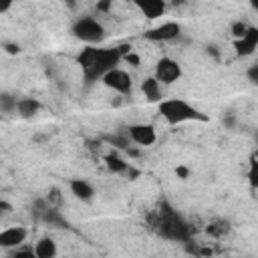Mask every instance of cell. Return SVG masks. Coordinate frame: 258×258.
I'll return each mask as SVG.
<instances>
[{
	"label": "cell",
	"mask_w": 258,
	"mask_h": 258,
	"mask_svg": "<svg viewBox=\"0 0 258 258\" xmlns=\"http://www.w3.org/2000/svg\"><path fill=\"white\" fill-rule=\"evenodd\" d=\"M133 4L139 8V12L149 18V20H155L159 16H163L165 12V0H133Z\"/></svg>",
	"instance_id": "11"
},
{
	"label": "cell",
	"mask_w": 258,
	"mask_h": 258,
	"mask_svg": "<svg viewBox=\"0 0 258 258\" xmlns=\"http://www.w3.org/2000/svg\"><path fill=\"white\" fill-rule=\"evenodd\" d=\"M127 135H129V139L133 143H137L141 147H149L157 139V133H155L153 125H147V123H135V125H131L127 129Z\"/></svg>",
	"instance_id": "7"
},
{
	"label": "cell",
	"mask_w": 258,
	"mask_h": 258,
	"mask_svg": "<svg viewBox=\"0 0 258 258\" xmlns=\"http://www.w3.org/2000/svg\"><path fill=\"white\" fill-rule=\"evenodd\" d=\"M10 210H12V206L2 200V202H0V212H2V214H10Z\"/></svg>",
	"instance_id": "26"
},
{
	"label": "cell",
	"mask_w": 258,
	"mask_h": 258,
	"mask_svg": "<svg viewBox=\"0 0 258 258\" xmlns=\"http://www.w3.org/2000/svg\"><path fill=\"white\" fill-rule=\"evenodd\" d=\"M101 81H103L105 87H109V89H113V91H117L121 95H131V89H133L131 75L125 73V71H121V69H117V67L111 69Z\"/></svg>",
	"instance_id": "5"
},
{
	"label": "cell",
	"mask_w": 258,
	"mask_h": 258,
	"mask_svg": "<svg viewBox=\"0 0 258 258\" xmlns=\"http://www.w3.org/2000/svg\"><path fill=\"white\" fill-rule=\"evenodd\" d=\"M6 50H8L10 54H14V52H18V46H16V44H6Z\"/></svg>",
	"instance_id": "27"
},
{
	"label": "cell",
	"mask_w": 258,
	"mask_h": 258,
	"mask_svg": "<svg viewBox=\"0 0 258 258\" xmlns=\"http://www.w3.org/2000/svg\"><path fill=\"white\" fill-rule=\"evenodd\" d=\"M28 232L26 228L22 226H12V228H6L0 232V248H6V250H14L18 246L24 244Z\"/></svg>",
	"instance_id": "9"
},
{
	"label": "cell",
	"mask_w": 258,
	"mask_h": 258,
	"mask_svg": "<svg viewBox=\"0 0 258 258\" xmlns=\"http://www.w3.org/2000/svg\"><path fill=\"white\" fill-rule=\"evenodd\" d=\"M248 183L252 189H258V157H250V165H248Z\"/></svg>",
	"instance_id": "18"
},
{
	"label": "cell",
	"mask_w": 258,
	"mask_h": 258,
	"mask_svg": "<svg viewBox=\"0 0 258 258\" xmlns=\"http://www.w3.org/2000/svg\"><path fill=\"white\" fill-rule=\"evenodd\" d=\"M181 32V26L177 22H163L161 26H155L151 30L145 32V38L149 40H157V42H167V40H175Z\"/></svg>",
	"instance_id": "8"
},
{
	"label": "cell",
	"mask_w": 258,
	"mask_h": 258,
	"mask_svg": "<svg viewBox=\"0 0 258 258\" xmlns=\"http://www.w3.org/2000/svg\"><path fill=\"white\" fill-rule=\"evenodd\" d=\"M246 75H248V79H250L254 85H258V62H256V64H252V67L246 71Z\"/></svg>",
	"instance_id": "22"
},
{
	"label": "cell",
	"mask_w": 258,
	"mask_h": 258,
	"mask_svg": "<svg viewBox=\"0 0 258 258\" xmlns=\"http://www.w3.org/2000/svg\"><path fill=\"white\" fill-rule=\"evenodd\" d=\"M38 109H40V103H38L36 99H32V97H24V99H18L16 111H18V115H20V117H24V119H30V117H34V115L38 113Z\"/></svg>",
	"instance_id": "14"
},
{
	"label": "cell",
	"mask_w": 258,
	"mask_h": 258,
	"mask_svg": "<svg viewBox=\"0 0 258 258\" xmlns=\"http://www.w3.org/2000/svg\"><path fill=\"white\" fill-rule=\"evenodd\" d=\"M234 48H236V54H238V56H248V54H252V52L258 48V28L248 26L246 34H244L242 38H236V40H234Z\"/></svg>",
	"instance_id": "10"
},
{
	"label": "cell",
	"mask_w": 258,
	"mask_h": 258,
	"mask_svg": "<svg viewBox=\"0 0 258 258\" xmlns=\"http://www.w3.org/2000/svg\"><path fill=\"white\" fill-rule=\"evenodd\" d=\"M10 258H36V252H34V248H14L12 252H10Z\"/></svg>",
	"instance_id": "20"
},
{
	"label": "cell",
	"mask_w": 258,
	"mask_h": 258,
	"mask_svg": "<svg viewBox=\"0 0 258 258\" xmlns=\"http://www.w3.org/2000/svg\"><path fill=\"white\" fill-rule=\"evenodd\" d=\"M248 2H250V6H252L256 12H258V0H248Z\"/></svg>",
	"instance_id": "29"
},
{
	"label": "cell",
	"mask_w": 258,
	"mask_h": 258,
	"mask_svg": "<svg viewBox=\"0 0 258 258\" xmlns=\"http://www.w3.org/2000/svg\"><path fill=\"white\" fill-rule=\"evenodd\" d=\"M113 6V0H97V10L99 12H109Z\"/></svg>",
	"instance_id": "23"
},
{
	"label": "cell",
	"mask_w": 258,
	"mask_h": 258,
	"mask_svg": "<svg viewBox=\"0 0 258 258\" xmlns=\"http://www.w3.org/2000/svg\"><path fill=\"white\" fill-rule=\"evenodd\" d=\"M105 165H107L109 171H113V173H129V171H131V165H129L123 157H119L117 153L105 155Z\"/></svg>",
	"instance_id": "16"
},
{
	"label": "cell",
	"mask_w": 258,
	"mask_h": 258,
	"mask_svg": "<svg viewBox=\"0 0 258 258\" xmlns=\"http://www.w3.org/2000/svg\"><path fill=\"white\" fill-rule=\"evenodd\" d=\"M206 232L212 236V238H224L228 232H230V222L228 220H214L208 224Z\"/></svg>",
	"instance_id": "17"
},
{
	"label": "cell",
	"mask_w": 258,
	"mask_h": 258,
	"mask_svg": "<svg viewBox=\"0 0 258 258\" xmlns=\"http://www.w3.org/2000/svg\"><path fill=\"white\" fill-rule=\"evenodd\" d=\"M73 34L87 42V44H101L105 40V28L99 20L91 18V16H85V18H79L75 24H73Z\"/></svg>",
	"instance_id": "4"
},
{
	"label": "cell",
	"mask_w": 258,
	"mask_h": 258,
	"mask_svg": "<svg viewBox=\"0 0 258 258\" xmlns=\"http://www.w3.org/2000/svg\"><path fill=\"white\" fill-rule=\"evenodd\" d=\"M177 175L185 177V175H187V169H185V167H177Z\"/></svg>",
	"instance_id": "28"
},
{
	"label": "cell",
	"mask_w": 258,
	"mask_h": 258,
	"mask_svg": "<svg viewBox=\"0 0 258 258\" xmlns=\"http://www.w3.org/2000/svg\"><path fill=\"white\" fill-rule=\"evenodd\" d=\"M230 30H232V36H234V38H242V36L246 34V30H248V24H244V22H234Z\"/></svg>",
	"instance_id": "21"
},
{
	"label": "cell",
	"mask_w": 258,
	"mask_h": 258,
	"mask_svg": "<svg viewBox=\"0 0 258 258\" xmlns=\"http://www.w3.org/2000/svg\"><path fill=\"white\" fill-rule=\"evenodd\" d=\"M71 191H73L75 198H79V200H83V202H89V200H93V196H95L93 185L87 183L85 179H71Z\"/></svg>",
	"instance_id": "13"
},
{
	"label": "cell",
	"mask_w": 258,
	"mask_h": 258,
	"mask_svg": "<svg viewBox=\"0 0 258 258\" xmlns=\"http://www.w3.org/2000/svg\"><path fill=\"white\" fill-rule=\"evenodd\" d=\"M16 105H18V101H16V97H12L10 93H2V95H0V109H2L4 113L16 111Z\"/></svg>",
	"instance_id": "19"
},
{
	"label": "cell",
	"mask_w": 258,
	"mask_h": 258,
	"mask_svg": "<svg viewBox=\"0 0 258 258\" xmlns=\"http://www.w3.org/2000/svg\"><path fill=\"white\" fill-rule=\"evenodd\" d=\"M153 77L163 85H171L181 77V67L177 64V60H173L169 56H161L155 64V75Z\"/></svg>",
	"instance_id": "6"
},
{
	"label": "cell",
	"mask_w": 258,
	"mask_h": 258,
	"mask_svg": "<svg viewBox=\"0 0 258 258\" xmlns=\"http://www.w3.org/2000/svg\"><path fill=\"white\" fill-rule=\"evenodd\" d=\"M159 115L169 123V125H179L187 121H206L208 117L200 113L194 105H189L183 99H165L159 101Z\"/></svg>",
	"instance_id": "3"
},
{
	"label": "cell",
	"mask_w": 258,
	"mask_h": 258,
	"mask_svg": "<svg viewBox=\"0 0 258 258\" xmlns=\"http://www.w3.org/2000/svg\"><path fill=\"white\" fill-rule=\"evenodd\" d=\"M12 4H14V0H0V12H2V14L8 12Z\"/></svg>",
	"instance_id": "25"
},
{
	"label": "cell",
	"mask_w": 258,
	"mask_h": 258,
	"mask_svg": "<svg viewBox=\"0 0 258 258\" xmlns=\"http://www.w3.org/2000/svg\"><path fill=\"white\" fill-rule=\"evenodd\" d=\"M151 226L155 232L167 240H177V242H189L191 240V226L183 222V218L171 210L167 204H161L155 216L151 218Z\"/></svg>",
	"instance_id": "2"
},
{
	"label": "cell",
	"mask_w": 258,
	"mask_h": 258,
	"mask_svg": "<svg viewBox=\"0 0 258 258\" xmlns=\"http://www.w3.org/2000/svg\"><path fill=\"white\" fill-rule=\"evenodd\" d=\"M123 58H125L127 62H131L133 67H139V56H137V54H133L131 50H129L127 54H123Z\"/></svg>",
	"instance_id": "24"
},
{
	"label": "cell",
	"mask_w": 258,
	"mask_h": 258,
	"mask_svg": "<svg viewBox=\"0 0 258 258\" xmlns=\"http://www.w3.org/2000/svg\"><path fill=\"white\" fill-rule=\"evenodd\" d=\"M34 252H36V258H54L56 256V244L52 238H40L34 244Z\"/></svg>",
	"instance_id": "15"
},
{
	"label": "cell",
	"mask_w": 258,
	"mask_h": 258,
	"mask_svg": "<svg viewBox=\"0 0 258 258\" xmlns=\"http://www.w3.org/2000/svg\"><path fill=\"white\" fill-rule=\"evenodd\" d=\"M141 91L145 95V99L149 103H157L161 101V87H159V81L155 77H147L143 83H141Z\"/></svg>",
	"instance_id": "12"
},
{
	"label": "cell",
	"mask_w": 258,
	"mask_h": 258,
	"mask_svg": "<svg viewBox=\"0 0 258 258\" xmlns=\"http://www.w3.org/2000/svg\"><path fill=\"white\" fill-rule=\"evenodd\" d=\"M123 58L121 48H97L95 44H89L87 48H83L77 56V62L81 64L85 83L91 85L99 79H103L111 69H115L119 64V60Z\"/></svg>",
	"instance_id": "1"
},
{
	"label": "cell",
	"mask_w": 258,
	"mask_h": 258,
	"mask_svg": "<svg viewBox=\"0 0 258 258\" xmlns=\"http://www.w3.org/2000/svg\"><path fill=\"white\" fill-rule=\"evenodd\" d=\"M256 139H258V135H256Z\"/></svg>",
	"instance_id": "30"
}]
</instances>
